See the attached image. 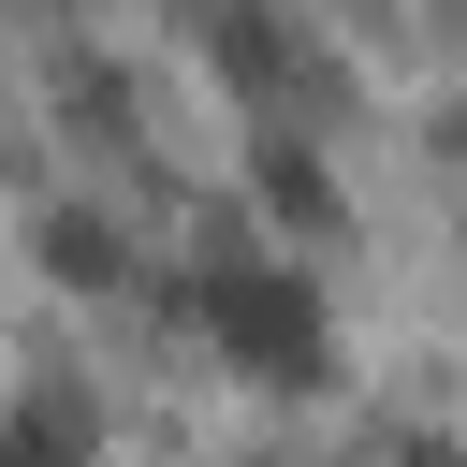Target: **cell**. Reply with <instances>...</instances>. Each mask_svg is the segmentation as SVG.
<instances>
[{"mask_svg":"<svg viewBox=\"0 0 467 467\" xmlns=\"http://www.w3.org/2000/svg\"><path fill=\"white\" fill-rule=\"evenodd\" d=\"M190 321H204L219 365L263 379V394H306V379L336 365V306H321V277L277 263V248H219V263L190 277Z\"/></svg>","mask_w":467,"mask_h":467,"instance_id":"6da1fadb","label":"cell"},{"mask_svg":"<svg viewBox=\"0 0 467 467\" xmlns=\"http://www.w3.org/2000/svg\"><path fill=\"white\" fill-rule=\"evenodd\" d=\"M0 467H102V409H88L73 379L15 394V409H0Z\"/></svg>","mask_w":467,"mask_h":467,"instance_id":"7a4b0ae2","label":"cell"},{"mask_svg":"<svg viewBox=\"0 0 467 467\" xmlns=\"http://www.w3.org/2000/svg\"><path fill=\"white\" fill-rule=\"evenodd\" d=\"M204 44H219V73H248V88H277V73H292V29H277L263 0H234V15H204Z\"/></svg>","mask_w":467,"mask_h":467,"instance_id":"3957f363","label":"cell"}]
</instances>
